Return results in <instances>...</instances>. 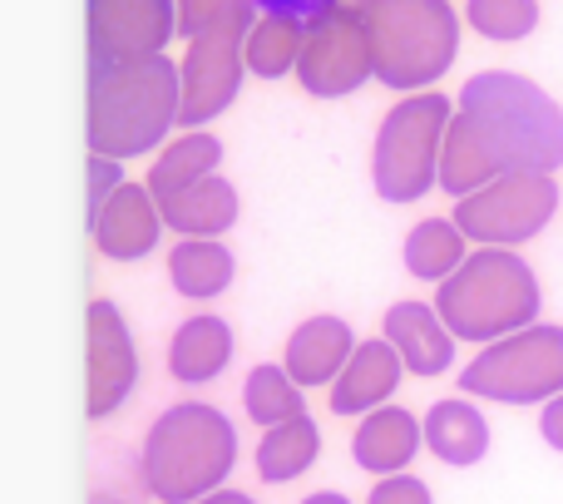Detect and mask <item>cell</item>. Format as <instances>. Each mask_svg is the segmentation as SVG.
I'll return each mask as SVG.
<instances>
[{
	"label": "cell",
	"instance_id": "28",
	"mask_svg": "<svg viewBox=\"0 0 563 504\" xmlns=\"http://www.w3.org/2000/svg\"><path fill=\"white\" fill-rule=\"evenodd\" d=\"M124 188V178H119V164L114 158H99V154H89V208H85V223H89V233H95V223L104 218V208H109V198Z\"/></svg>",
	"mask_w": 563,
	"mask_h": 504
},
{
	"label": "cell",
	"instance_id": "26",
	"mask_svg": "<svg viewBox=\"0 0 563 504\" xmlns=\"http://www.w3.org/2000/svg\"><path fill=\"white\" fill-rule=\"evenodd\" d=\"M243 406H247V416H253L263 430L307 416V410H301V386L287 376V366H253V371H247Z\"/></svg>",
	"mask_w": 563,
	"mask_h": 504
},
{
	"label": "cell",
	"instance_id": "12",
	"mask_svg": "<svg viewBox=\"0 0 563 504\" xmlns=\"http://www.w3.org/2000/svg\"><path fill=\"white\" fill-rule=\"evenodd\" d=\"M139 381L134 337L114 302H89V420H104L129 401Z\"/></svg>",
	"mask_w": 563,
	"mask_h": 504
},
{
	"label": "cell",
	"instance_id": "5",
	"mask_svg": "<svg viewBox=\"0 0 563 504\" xmlns=\"http://www.w3.org/2000/svg\"><path fill=\"white\" fill-rule=\"evenodd\" d=\"M366 15L376 79L390 89L435 85L460 50V20L445 0H376Z\"/></svg>",
	"mask_w": 563,
	"mask_h": 504
},
{
	"label": "cell",
	"instance_id": "13",
	"mask_svg": "<svg viewBox=\"0 0 563 504\" xmlns=\"http://www.w3.org/2000/svg\"><path fill=\"white\" fill-rule=\"evenodd\" d=\"M164 233V213H158V198L148 194V184H124L109 198L104 218L95 223V248L114 262H139L158 248Z\"/></svg>",
	"mask_w": 563,
	"mask_h": 504
},
{
	"label": "cell",
	"instance_id": "35",
	"mask_svg": "<svg viewBox=\"0 0 563 504\" xmlns=\"http://www.w3.org/2000/svg\"><path fill=\"white\" fill-rule=\"evenodd\" d=\"M336 6H346V10H371L376 0H336Z\"/></svg>",
	"mask_w": 563,
	"mask_h": 504
},
{
	"label": "cell",
	"instance_id": "7",
	"mask_svg": "<svg viewBox=\"0 0 563 504\" xmlns=\"http://www.w3.org/2000/svg\"><path fill=\"white\" fill-rule=\"evenodd\" d=\"M253 25H257V6L253 0H238L203 35L188 40V59L178 65L184 69V109H178V124H208V119H218L238 99Z\"/></svg>",
	"mask_w": 563,
	"mask_h": 504
},
{
	"label": "cell",
	"instance_id": "10",
	"mask_svg": "<svg viewBox=\"0 0 563 504\" xmlns=\"http://www.w3.org/2000/svg\"><path fill=\"white\" fill-rule=\"evenodd\" d=\"M559 188L549 174H505L455 204V228L470 243H525L554 218Z\"/></svg>",
	"mask_w": 563,
	"mask_h": 504
},
{
	"label": "cell",
	"instance_id": "21",
	"mask_svg": "<svg viewBox=\"0 0 563 504\" xmlns=\"http://www.w3.org/2000/svg\"><path fill=\"white\" fill-rule=\"evenodd\" d=\"M426 446L445 465H475L489 450V426L470 401H435L426 416Z\"/></svg>",
	"mask_w": 563,
	"mask_h": 504
},
{
	"label": "cell",
	"instance_id": "14",
	"mask_svg": "<svg viewBox=\"0 0 563 504\" xmlns=\"http://www.w3.org/2000/svg\"><path fill=\"white\" fill-rule=\"evenodd\" d=\"M400 371H406V361H400V351L386 337L361 341L351 351L346 371L336 376V386H331V410L336 416H371V410H380L390 401V391L400 386Z\"/></svg>",
	"mask_w": 563,
	"mask_h": 504
},
{
	"label": "cell",
	"instance_id": "20",
	"mask_svg": "<svg viewBox=\"0 0 563 504\" xmlns=\"http://www.w3.org/2000/svg\"><path fill=\"white\" fill-rule=\"evenodd\" d=\"M218 164H223V144H218L213 134H203V129H188V134L178 139V144H168L164 154H158V164L148 168V194L164 204V198L213 178Z\"/></svg>",
	"mask_w": 563,
	"mask_h": 504
},
{
	"label": "cell",
	"instance_id": "9",
	"mask_svg": "<svg viewBox=\"0 0 563 504\" xmlns=\"http://www.w3.org/2000/svg\"><path fill=\"white\" fill-rule=\"evenodd\" d=\"M297 79H301V89L317 99L356 95L366 79H376L366 15L346 10V6H331V10H321L317 20H307V45H301Z\"/></svg>",
	"mask_w": 563,
	"mask_h": 504
},
{
	"label": "cell",
	"instance_id": "23",
	"mask_svg": "<svg viewBox=\"0 0 563 504\" xmlns=\"http://www.w3.org/2000/svg\"><path fill=\"white\" fill-rule=\"evenodd\" d=\"M317 456H321L317 420L297 416V420H287V426L263 430V440H257V475H263L267 485H287V480H297Z\"/></svg>",
	"mask_w": 563,
	"mask_h": 504
},
{
	"label": "cell",
	"instance_id": "8",
	"mask_svg": "<svg viewBox=\"0 0 563 504\" xmlns=\"http://www.w3.org/2000/svg\"><path fill=\"white\" fill-rule=\"evenodd\" d=\"M460 386L470 396L509 401V406H529L563 391V327H525L519 337L489 347L479 361H470Z\"/></svg>",
	"mask_w": 563,
	"mask_h": 504
},
{
	"label": "cell",
	"instance_id": "32",
	"mask_svg": "<svg viewBox=\"0 0 563 504\" xmlns=\"http://www.w3.org/2000/svg\"><path fill=\"white\" fill-rule=\"evenodd\" d=\"M544 440L554 450H563V396L549 401V410H544Z\"/></svg>",
	"mask_w": 563,
	"mask_h": 504
},
{
	"label": "cell",
	"instance_id": "25",
	"mask_svg": "<svg viewBox=\"0 0 563 504\" xmlns=\"http://www.w3.org/2000/svg\"><path fill=\"white\" fill-rule=\"evenodd\" d=\"M406 267L426 282H445L465 267V233L445 218H426L406 238Z\"/></svg>",
	"mask_w": 563,
	"mask_h": 504
},
{
	"label": "cell",
	"instance_id": "22",
	"mask_svg": "<svg viewBox=\"0 0 563 504\" xmlns=\"http://www.w3.org/2000/svg\"><path fill=\"white\" fill-rule=\"evenodd\" d=\"M238 262L233 252L223 243H213V238H184V243L174 248V258H168V277H174V287L184 292V297H218V292H228V282H233Z\"/></svg>",
	"mask_w": 563,
	"mask_h": 504
},
{
	"label": "cell",
	"instance_id": "19",
	"mask_svg": "<svg viewBox=\"0 0 563 504\" xmlns=\"http://www.w3.org/2000/svg\"><path fill=\"white\" fill-rule=\"evenodd\" d=\"M158 213H164V228H174L184 238H218L238 223V188L223 174H213L203 184L184 188V194L164 198Z\"/></svg>",
	"mask_w": 563,
	"mask_h": 504
},
{
	"label": "cell",
	"instance_id": "18",
	"mask_svg": "<svg viewBox=\"0 0 563 504\" xmlns=\"http://www.w3.org/2000/svg\"><path fill=\"white\" fill-rule=\"evenodd\" d=\"M233 361V331L223 317L203 311V317H188L184 327L168 341V371H174L184 386H203L218 371Z\"/></svg>",
	"mask_w": 563,
	"mask_h": 504
},
{
	"label": "cell",
	"instance_id": "3",
	"mask_svg": "<svg viewBox=\"0 0 563 504\" xmlns=\"http://www.w3.org/2000/svg\"><path fill=\"white\" fill-rule=\"evenodd\" d=\"M238 460V430L223 410L203 406V401H184L168 406L164 416L148 426L144 450H139V470L144 485L158 504H198L218 495Z\"/></svg>",
	"mask_w": 563,
	"mask_h": 504
},
{
	"label": "cell",
	"instance_id": "16",
	"mask_svg": "<svg viewBox=\"0 0 563 504\" xmlns=\"http://www.w3.org/2000/svg\"><path fill=\"white\" fill-rule=\"evenodd\" d=\"M351 327L341 317H311L287 341V376L297 386H336L351 361Z\"/></svg>",
	"mask_w": 563,
	"mask_h": 504
},
{
	"label": "cell",
	"instance_id": "4",
	"mask_svg": "<svg viewBox=\"0 0 563 504\" xmlns=\"http://www.w3.org/2000/svg\"><path fill=\"white\" fill-rule=\"evenodd\" d=\"M435 311L450 327V337L495 341V337H505V331L534 321L539 282L515 252L485 248V252H475V258H465V267H460L455 277L440 282Z\"/></svg>",
	"mask_w": 563,
	"mask_h": 504
},
{
	"label": "cell",
	"instance_id": "17",
	"mask_svg": "<svg viewBox=\"0 0 563 504\" xmlns=\"http://www.w3.org/2000/svg\"><path fill=\"white\" fill-rule=\"evenodd\" d=\"M420 450V426L410 410L400 406H380L361 420L356 440H351V456H356L361 470L371 475H400L410 465V456Z\"/></svg>",
	"mask_w": 563,
	"mask_h": 504
},
{
	"label": "cell",
	"instance_id": "15",
	"mask_svg": "<svg viewBox=\"0 0 563 504\" xmlns=\"http://www.w3.org/2000/svg\"><path fill=\"white\" fill-rule=\"evenodd\" d=\"M380 327H386L390 347L400 351L406 371H416V376H440L455 361V337L440 321V311L426 307V302H396Z\"/></svg>",
	"mask_w": 563,
	"mask_h": 504
},
{
	"label": "cell",
	"instance_id": "6",
	"mask_svg": "<svg viewBox=\"0 0 563 504\" xmlns=\"http://www.w3.org/2000/svg\"><path fill=\"white\" fill-rule=\"evenodd\" d=\"M450 99L426 89L406 95L376 129V154H371V178L386 204H416L440 184V149L450 134Z\"/></svg>",
	"mask_w": 563,
	"mask_h": 504
},
{
	"label": "cell",
	"instance_id": "34",
	"mask_svg": "<svg viewBox=\"0 0 563 504\" xmlns=\"http://www.w3.org/2000/svg\"><path fill=\"white\" fill-rule=\"evenodd\" d=\"M301 504H351L346 495H336V490H321V495H307Z\"/></svg>",
	"mask_w": 563,
	"mask_h": 504
},
{
	"label": "cell",
	"instance_id": "2",
	"mask_svg": "<svg viewBox=\"0 0 563 504\" xmlns=\"http://www.w3.org/2000/svg\"><path fill=\"white\" fill-rule=\"evenodd\" d=\"M184 69L168 55L89 65V149L99 158H139L178 124Z\"/></svg>",
	"mask_w": 563,
	"mask_h": 504
},
{
	"label": "cell",
	"instance_id": "31",
	"mask_svg": "<svg viewBox=\"0 0 563 504\" xmlns=\"http://www.w3.org/2000/svg\"><path fill=\"white\" fill-rule=\"evenodd\" d=\"M263 15H297V20H317L321 10H331L336 0H253Z\"/></svg>",
	"mask_w": 563,
	"mask_h": 504
},
{
	"label": "cell",
	"instance_id": "1",
	"mask_svg": "<svg viewBox=\"0 0 563 504\" xmlns=\"http://www.w3.org/2000/svg\"><path fill=\"white\" fill-rule=\"evenodd\" d=\"M563 164V109L534 79L485 69L465 85L440 149V188L479 194L505 174H554Z\"/></svg>",
	"mask_w": 563,
	"mask_h": 504
},
{
	"label": "cell",
	"instance_id": "30",
	"mask_svg": "<svg viewBox=\"0 0 563 504\" xmlns=\"http://www.w3.org/2000/svg\"><path fill=\"white\" fill-rule=\"evenodd\" d=\"M366 504H435V500H430L426 480H416V475H390V480H380V485L371 490Z\"/></svg>",
	"mask_w": 563,
	"mask_h": 504
},
{
	"label": "cell",
	"instance_id": "29",
	"mask_svg": "<svg viewBox=\"0 0 563 504\" xmlns=\"http://www.w3.org/2000/svg\"><path fill=\"white\" fill-rule=\"evenodd\" d=\"M238 0H178V35H203L218 15H228Z\"/></svg>",
	"mask_w": 563,
	"mask_h": 504
},
{
	"label": "cell",
	"instance_id": "33",
	"mask_svg": "<svg viewBox=\"0 0 563 504\" xmlns=\"http://www.w3.org/2000/svg\"><path fill=\"white\" fill-rule=\"evenodd\" d=\"M198 504H257L253 495H238V490H218V495H208V500H198Z\"/></svg>",
	"mask_w": 563,
	"mask_h": 504
},
{
	"label": "cell",
	"instance_id": "27",
	"mask_svg": "<svg viewBox=\"0 0 563 504\" xmlns=\"http://www.w3.org/2000/svg\"><path fill=\"white\" fill-rule=\"evenodd\" d=\"M465 15L485 40H525L539 25V0H470Z\"/></svg>",
	"mask_w": 563,
	"mask_h": 504
},
{
	"label": "cell",
	"instance_id": "24",
	"mask_svg": "<svg viewBox=\"0 0 563 504\" xmlns=\"http://www.w3.org/2000/svg\"><path fill=\"white\" fill-rule=\"evenodd\" d=\"M301 45H307V20L263 15L247 35V69L263 79H282L287 69L301 65Z\"/></svg>",
	"mask_w": 563,
	"mask_h": 504
},
{
	"label": "cell",
	"instance_id": "11",
	"mask_svg": "<svg viewBox=\"0 0 563 504\" xmlns=\"http://www.w3.org/2000/svg\"><path fill=\"white\" fill-rule=\"evenodd\" d=\"M178 35V0H89V65L164 55Z\"/></svg>",
	"mask_w": 563,
	"mask_h": 504
}]
</instances>
